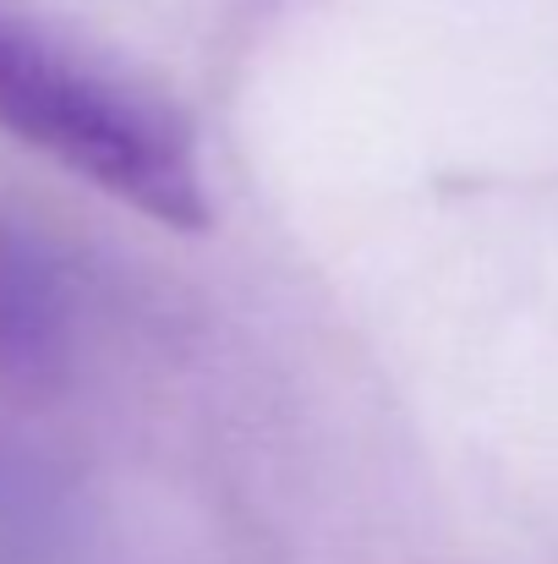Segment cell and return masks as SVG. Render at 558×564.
I'll use <instances>...</instances> for the list:
<instances>
[{
  "mask_svg": "<svg viewBox=\"0 0 558 564\" xmlns=\"http://www.w3.org/2000/svg\"><path fill=\"white\" fill-rule=\"evenodd\" d=\"M0 132L154 225L203 230L214 214L197 132L182 110L11 6H0Z\"/></svg>",
  "mask_w": 558,
  "mask_h": 564,
  "instance_id": "6da1fadb",
  "label": "cell"
},
{
  "mask_svg": "<svg viewBox=\"0 0 558 564\" xmlns=\"http://www.w3.org/2000/svg\"><path fill=\"white\" fill-rule=\"evenodd\" d=\"M77 285L66 263L0 214V383L50 389L77 362Z\"/></svg>",
  "mask_w": 558,
  "mask_h": 564,
  "instance_id": "7a4b0ae2",
  "label": "cell"
}]
</instances>
